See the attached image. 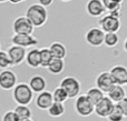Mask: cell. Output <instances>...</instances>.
I'll return each instance as SVG.
<instances>
[{
  "instance_id": "1",
  "label": "cell",
  "mask_w": 127,
  "mask_h": 121,
  "mask_svg": "<svg viewBox=\"0 0 127 121\" xmlns=\"http://www.w3.org/2000/svg\"><path fill=\"white\" fill-rule=\"evenodd\" d=\"M26 18L31 22L33 28H38V27H42L46 23L48 13H47L46 8L40 6L39 3H33L27 8Z\"/></svg>"
},
{
  "instance_id": "2",
  "label": "cell",
  "mask_w": 127,
  "mask_h": 121,
  "mask_svg": "<svg viewBox=\"0 0 127 121\" xmlns=\"http://www.w3.org/2000/svg\"><path fill=\"white\" fill-rule=\"evenodd\" d=\"M12 98L19 106H28L33 99V92L28 83H17L12 89Z\"/></svg>"
},
{
  "instance_id": "3",
  "label": "cell",
  "mask_w": 127,
  "mask_h": 121,
  "mask_svg": "<svg viewBox=\"0 0 127 121\" xmlns=\"http://www.w3.org/2000/svg\"><path fill=\"white\" fill-rule=\"evenodd\" d=\"M60 88L67 93L68 99H74V98H77L79 96V92H80V82L77 78L75 77H66L64 78L60 82Z\"/></svg>"
},
{
  "instance_id": "4",
  "label": "cell",
  "mask_w": 127,
  "mask_h": 121,
  "mask_svg": "<svg viewBox=\"0 0 127 121\" xmlns=\"http://www.w3.org/2000/svg\"><path fill=\"white\" fill-rule=\"evenodd\" d=\"M75 111L80 117H89L94 113V104L89 101L86 95H80L76 98L74 103Z\"/></svg>"
},
{
  "instance_id": "5",
  "label": "cell",
  "mask_w": 127,
  "mask_h": 121,
  "mask_svg": "<svg viewBox=\"0 0 127 121\" xmlns=\"http://www.w3.org/2000/svg\"><path fill=\"white\" fill-rule=\"evenodd\" d=\"M98 24L99 28L105 33H117V31L122 27L121 19L113 15H109V13L101 17L98 21Z\"/></svg>"
},
{
  "instance_id": "6",
  "label": "cell",
  "mask_w": 127,
  "mask_h": 121,
  "mask_svg": "<svg viewBox=\"0 0 127 121\" xmlns=\"http://www.w3.org/2000/svg\"><path fill=\"white\" fill-rule=\"evenodd\" d=\"M12 30L15 35H32L35 28L26 16H20L13 20Z\"/></svg>"
},
{
  "instance_id": "7",
  "label": "cell",
  "mask_w": 127,
  "mask_h": 121,
  "mask_svg": "<svg viewBox=\"0 0 127 121\" xmlns=\"http://www.w3.org/2000/svg\"><path fill=\"white\" fill-rule=\"evenodd\" d=\"M104 37H105V32L97 27L88 29V31L85 33L86 42L92 47H100L104 43Z\"/></svg>"
},
{
  "instance_id": "8",
  "label": "cell",
  "mask_w": 127,
  "mask_h": 121,
  "mask_svg": "<svg viewBox=\"0 0 127 121\" xmlns=\"http://www.w3.org/2000/svg\"><path fill=\"white\" fill-rule=\"evenodd\" d=\"M17 84V76L13 71L6 69L0 72V89L2 90H12Z\"/></svg>"
},
{
  "instance_id": "9",
  "label": "cell",
  "mask_w": 127,
  "mask_h": 121,
  "mask_svg": "<svg viewBox=\"0 0 127 121\" xmlns=\"http://www.w3.org/2000/svg\"><path fill=\"white\" fill-rule=\"evenodd\" d=\"M115 84L116 83L110 76L109 71L100 72L96 78V88H98L103 93H108Z\"/></svg>"
},
{
  "instance_id": "10",
  "label": "cell",
  "mask_w": 127,
  "mask_h": 121,
  "mask_svg": "<svg viewBox=\"0 0 127 121\" xmlns=\"http://www.w3.org/2000/svg\"><path fill=\"white\" fill-rule=\"evenodd\" d=\"M6 52H7V55H8L9 59H10L11 66H19L20 63H22V62L25 61L27 51L25 48L11 44Z\"/></svg>"
},
{
  "instance_id": "11",
  "label": "cell",
  "mask_w": 127,
  "mask_h": 121,
  "mask_svg": "<svg viewBox=\"0 0 127 121\" xmlns=\"http://www.w3.org/2000/svg\"><path fill=\"white\" fill-rule=\"evenodd\" d=\"M115 108V103L108 97H104L94 107V112L100 118H107Z\"/></svg>"
},
{
  "instance_id": "12",
  "label": "cell",
  "mask_w": 127,
  "mask_h": 121,
  "mask_svg": "<svg viewBox=\"0 0 127 121\" xmlns=\"http://www.w3.org/2000/svg\"><path fill=\"white\" fill-rule=\"evenodd\" d=\"M11 43L21 48H28L38 44V40L32 35H13L11 37Z\"/></svg>"
},
{
  "instance_id": "13",
  "label": "cell",
  "mask_w": 127,
  "mask_h": 121,
  "mask_svg": "<svg viewBox=\"0 0 127 121\" xmlns=\"http://www.w3.org/2000/svg\"><path fill=\"white\" fill-rule=\"evenodd\" d=\"M54 99H53V95L50 91H42V92L38 93V96L36 97V107L40 110H48L49 107L53 104Z\"/></svg>"
},
{
  "instance_id": "14",
  "label": "cell",
  "mask_w": 127,
  "mask_h": 121,
  "mask_svg": "<svg viewBox=\"0 0 127 121\" xmlns=\"http://www.w3.org/2000/svg\"><path fill=\"white\" fill-rule=\"evenodd\" d=\"M115 83L118 86H124L127 79V68L124 66H115L109 71Z\"/></svg>"
},
{
  "instance_id": "15",
  "label": "cell",
  "mask_w": 127,
  "mask_h": 121,
  "mask_svg": "<svg viewBox=\"0 0 127 121\" xmlns=\"http://www.w3.org/2000/svg\"><path fill=\"white\" fill-rule=\"evenodd\" d=\"M86 10L92 17H100L106 12L101 0H88L86 4Z\"/></svg>"
},
{
  "instance_id": "16",
  "label": "cell",
  "mask_w": 127,
  "mask_h": 121,
  "mask_svg": "<svg viewBox=\"0 0 127 121\" xmlns=\"http://www.w3.org/2000/svg\"><path fill=\"white\" fill-rule=\"evenodd\" d=\"M123 1L124 0H101V3H103L105 10L109 12V15L119 18L122 16L121 9Z\"/></svg>"
},
{
  "instance_id": "17",
  "label": "cell",
  "mask_w": 127,
  "mask_h": 121,
  "mask_svg": "<svg viewBox=\"0 0 127 121\" xmlns=\"http://www.w3.org/2000/svg\"><path fill=\"white\" fill-rule=\"evenodd\" d=\"M28 86L33 93H40V92L46 90L47 82L42 76L37 75V76H33V77H31L30 79H29Z\"/></svg>"
},
{
  "instance_id": "18",
  "label": "cell",
  "mask_w": 127,
  "mask_h": 121,
  "mask_svg": "<svg viewBox=\"0 0 127 121\" xmlns=\"http://www.w3.org/2000/svg\"><path fill=\"white\" fill-rule=\"evenodd\" d=\"M26 60L27 64H28L30 68H39L40 67V55H39V49L37 48H33L31 49L30 51L26 53Z\"/></svg>"
},
{
  "instance_id": "19",
  "label": "cell",
  "mask_w": 127,
  "mask_h": 121,
  "mask_svg": "<svg viewBox=\"0 0 127 121\" xmlns=\"http://www.w3.org/2000/svg\"><path fill=\"white\" fill-rule=\"evenodd\" d=\"M49 50H50L53 57L56 58V59L64 60L65 57L67 56V49H66L65 44L62 43V42H59V41L53 42V43L50 44V47H49Z\"/></svg>"
},
{
  "instance_id": "20",
  "label": "cell",
  "mask_w": 127,
  "mask_h": 121,
  "mask_svg": "<svg viewBox=\"0 0 127 121\" xmlns=\"http://www.w3.org/2000/svg\"><path fill=\"white\" fill-rule=\"evenodd\" d=\"M107 97L112 100L114 103H117L121 100H123L126 97V91L123 88V86H118V84H115L110 91L107 93Z\"/></svg>"
},
{
  "instance_id": "21",
  "label": "cell",
  "mask_w": 127,
  "mask_h": 121,
  "mask_svg": "<svg viewBox=\"0 0 127 121\" xmlns=\"http://www.w3.org/2000/svg\"><path fill=\"white\" fill-rule=\"evenodd\" d=\"M86 97L89 99V101L92 102V103L94 104V107H95L99 101H100L101 99H103L104 97H105V95H104V93L101 92V91L99 90L98 88H96V87H93V88L88 89L87 93H86Z\"/></svg>"
},
{
  "instance_id": "22",
  "label": "cell",
  "mask_w": 127,
  "mask_h": 121,
  "mask_svg": "<svg viewBox=\"0 0 127 121\" xmlns=\"http://www.w3.org/2000/svg\"><path fill=\"white\" fill-rule=\"evenodd\" d=\"M13 112L16 113V116L18 117L19 121L31 119V117H32L31 109L28 106H19V104H17V107L13 109Z\"/></svg>"
},
{
  "instance_id": "23",
  "label": "cell",
  "mask_w": 127,
  "mask_h": 121,
  "mask_svg": "<svg viewBox=\"0 0 127 121\" xmlns=\"http://www.w3.org/2000/svg\"><path fill=\"white\" fill-rule=\"evenodd\" d=\"M65 69V62L62 59H56L54 58L51 60V62L49 63V66L47 67V70L53 75H60Z\"/></svg>"
},
{
  "instance_id": "24",
  "label": "cell",
  "mask_w": 127,
  "mask_h": 121,
  "mask_svg": "<svg viewBox=\"0 0 127 121\" xmlns=\"http://www.w3.org/2000/svg\"><path fill=\"white\" fill-rule=\"evenodd\" d=\"M48 115L51 118H59L65 113V106L64 103H58V102H53L48 110Z\"/></svg>"
},
{
  "instance_id": "25",
  "label": "cell",
  "mask_w": 127,
  "mask_h": 121,
  "mask_svg": "<svg viewBox=\"0 0 127 121\" xmlns=\"http://www.w3.org/2000/svg\"><path fill=\"white\" fill-rule=\"evenodd\" d=\"M40 55V67L42 68H47L49 66V63L51 62V60L54 59L53 55H51L49 48H42L39 50Z\"/></svg>"
},
{
  "instance_id": "26",
  "label": "cell",
  "mask_w": 127,
  "mask_h": 121,
  "mask_svg": "<svg viewBox=\"0 0 127 121\" xmlns=\"http://www.w3.org/2000/svg\"><path fill=\"white\" fill-rule=\"evenodd\" d=\"M53 95V99H54V102H58V103H65L66 101L68 100V96L65 91L63 90L60 87H57L55 88L54 92L51 93Z\"/></svg>"
},
{
  "instance_id": "27",
  "label": "cell",
  "mask_w": 127,
  "mask_h": 121,
  "mask_svg": "<svg viewBox=\"0 0 127 121\" xmlns=\"http://www.w3.org/2000/svg\"><path fill=\"white\" fill-rule=\"evenodd\" d=\"M119 41V38L117 33H105L104 37V44L107 46L108 48H113V47L117 46Z\"/></svg>"
},
{
  "instance_id": "28",
  "label": "cell",
  "mask_w": 127,
  "mask_h": 121,
  "mask_svg": "<svg viewBox=\"0 0 127 121\" xmlns=\"http://www.w3.org/2000/svg\"><path fill=\"white\" fill-rule=\"evenodd\" d=\"M9 67H11V62H10L8 55H7L6 51L0 50V69L6 70Z\"/></svg>"
},
{
  "instance_id": "29",
  "label": "cell",
  "mask_w": 127,
  "mask_h": 121,
  "mask_svg": "<svg viewBox=\"0 0 127 121\" xmlns=\"http://www.w3.org/2000/svg\"><path fill=\"white\" fill-rule=\"evenodd\" d=\"M125 118L126 117L119 111V109H117L115 107L114 110L112 111V113L107 117V120L108 121H125Z\"/></svg>"
},
{
  "instance_id": "30",
  "label": "cell",
  "mask_w": 127,
  "mask_h": 121,
  "mask_svg": "<svg viewBox=\"0 0 127 121\" xmlns=\"http://www.w3.org/2000/svg\"><path fill=\"white\" fill-rule=\"evenodd\" d=\"M115 107L117 109H119L122 113H123L125 117H127V97H125L123 100H121L119 102L115 103Z\"/></svg>"
},
{
  "instance_id": "31",
  "label": "cell",
  "mask_w": 127,
  "mask_h": 121,
  "mask_svg": "<svg viewBox=\"0 0 127 121\" xmlns=\"http://www.w3.org/2000/svg\"><path fill=\"white\" fill-rule=\"evenodd\" d=\"M2 121H19V119L16 116V113L13 112V110H10V111H7L3 115Z\"/></svg>"
},
{
  "instance_id": "32",
  "label": "cell",
  "mask_w": 127,
  "mask_h": 121,
  "mask_svg": "<svg viewBox=\"0 0 127 121\" xmlns=\"http://www.w3.org/2000/svg\"><path fill=\"white\" fill-rule=\"evenodd\" d=\"M38 2H39L40 6H42L44 8H46V7H49L53 4L54 0H38Z\"/></svg>"
},
{
  "instance_id": "33",
  "label": "cell",
  "mask_w": 127,
  "mask_h": 121,
  "mask_svg": "<svg viewBox=\"0 0 127 121\" xmlns=\"http://www.w3.org/2000/svg\"><path fill=\"white\" fill-rule=\"evenodd\" d=\"M8 1H10L11 3H13V4H17V3H20L22 0H8Z\"/></svg>"
},
{
  "instance_id": "34",
  "label": "cell",
  "mask_w": 127,
  "mask_h": 121,
  "mask_svg": "<svg viewBox=\"0 0 127 121\" xmlns=\"http://www.w3.org/2000/svg\"><path fill=\"white\" fill-rule=\"evenodd\" d=\"M124 49H125V51L127 52V38H126L125 42H124Z\"/></svg>"
},
{
  "instance_id": "35",
  "label": "cell",
  "mask_w": 127,
  "mask_h": 121,
  "mask_svg": "<svg viewBox=\"0 0 127 121\" xmlns=\"http://www.w3.org/2000/svg\"><path fill=\"white\" fill-rule=\"evenodd\" d=\"M8 0H0V3H3V2H7Z\"/></svg>"
},
{
  "instance_id": "36",
  "label": "cell",
  "mask_w": 127,
  "mask_h": 121,
  "mask_svg": "<svg viewBox=\"0 0 127 121\" xmlns=\"http://www.w3.org/2000/svg\"><path fill=\"white\" fill-rule=\"evenodd\" d=\"M60 1H63V2H69V1H71V0H60Z\"/></svg>"
},
{
  "instance_id": "37",
  "label": "cell",
  "mask_w": 127,
  "mask_h": 121,
  "mask_svg": "<svg viewBox=\"0 0 127 121\" xmlns=\"http://www.w3.org/2000/svg\"><path fill=\"white\" fill-rule=\"evenodd\" d=\"M20 121H33L32 119H27V120H20Z\"/></svg>"
},
{
  "instance_id": "38",
  "label": "cell",
  "mask_w": 127,
  "mask_h": 121,
  "mask_svg": "<svg viewBox=\"0 0 127 121\" xmlns=\"http://www.w3.org/2000/svg\"><path fill=\"white\" fill-rule=\"evenodd\" d=\"M125 84H126V86H127V79H126V82H125Z\"/></svg>"
},
{
  "instance_id": "39",
  "label": "cell",
  "mask_w": 127,
  "mask_h": 121,
  "mask_svg": "<svg viewBox=\"0 0 127 121\" xmlns=\"http://www.w3.org/2000/svg\"><path fill=\"white\" fill-rule=\"evenodd\" d=\"M0 50H1V43H0Z\"/></svg>"
},
{
  "instance_id": "40",
  "label": "cell",
  "mask_w": 127,
  "mask_h": 121,
  "mask_svg": "<svg viewBox=\"0 0 127 121\" xmlns=\"http://www.w3.org/2000/svg\"><path fill=\"white\" fill-rule=\"evenodd\" d=\"M22 1H25V0H22Z\"/></svg>"
}]
</instances>
